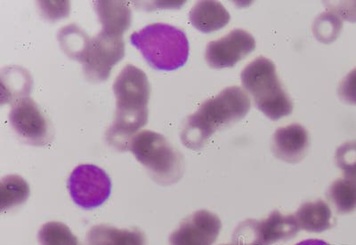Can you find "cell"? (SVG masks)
<instances>
[{
  "label": "cell",
  "instance_id": "cell-27",
  "mask_svg": "<svg viewBox=\"0 0 356 245\" xmlns=\"http://www.w3.org/2000/svg\"><path fill=\"white\" fill-rule=\"evenodd\" d=\"M296 245H330L328 243H326L325 241L320 240V239H307L300 242Z\"/></svg>",
  "mask_w": 356,
  "mask_h": 245
},
{
  "label": "cell",
  "instance_id": "cell-10",
  "mask_svg": "<svg viewBox=\"0 0 356 245\" xmlns=\"http://www.w3.org/2000/svg\"><path fill=\"white\" fill-rule=\"evenodd\" d=\"M256 49L255 38L248 31L235 28L207 46L205 59L212 69L232 68Z\"/></svg>",
  "mask_w": 356,
  "mask_h": 245
},
{
  "label": "cell",
  "instance_id": "cell-15",
  "mask_svg": "<svg viewBox=\"0 0 356 245\" xmlns=\"http://www.w3.org/2000/svg\"><path fill=\"white\" fill-rule=\"evenodd\" d=\"M86 244L146 245V237L144 232L138 228L120 229L101 224L89 229Z\"/></svg>",
  "mask_w": 356,
  "mask_h": 245
},
{
  "label": "cell",
  "instance_id": "cell-26",
  "mask_svg": "<svg viewBox=\"0 0 356 245\" xmlns=\"http://www.w3.org/2000/svg\"><path fill=\"white\" fill-rule=\"evenodd\" d=\"M326 6L332 10L330 12L338 15L339 18L348 22H356V1H338L335 4L329 2Z\"/></svg>",
  "mask_w": 356,
  "mask_h": 245
},
{
  "label": "cell",
  "instance_id": "cell-1",
  "mask_svg": "<svg viewBox=\"0 0 356 245\" xmlns=\"http://www.w3.org/2000/svg\"><path fill=\"white\" fill-rule=\"evenodd\" d=\"M113 93L115 119L106 133V140L117 151H127L133 137L148 122L150 83L142 69L129 65L118 75Z\"/></svg>",
  "mask_w": 356,
  "mask_h": 245
},
{
  "label": "cell",
  "instance_id": "cell-28",
  "mask_svg": "<svg viewBox=\"0 0 356 245\" xmlns=\"http://www.w3.org/2000/svg\"><path fill=\"white\" fill-rule=\"evenodd\" d=\"M220 245H234V244H220Z\"/></svg>",
  "mask_w": 356,
  "mask_h": 245
},
{
  "label": "cell",
  "instance_id": "cell-24",
  "mask_svg": "<svg viewBox=\"0 0 356 245\" xmlns=\"http://www.w3.org/2000/svg\"><path fill=\"white\" fill-rule=\"evenodd\" d=\"M338 93L340 99L346 103L356 105V68L340 82Z\"/></svg>",
  "mask_w": 356,
  "mask_h": 245
},
{
  "label": "cell",
  "instance_id": "cell-17",
  "mask_svg": "<svg viewBox=\"0 0 356 245\" xmlns=\"http://www.w3.org/2000/svg\"><path fill=\"white\" fill-rule=\"evenodd\" d=\"M327 199L339 214H349L356 210V179L339 178L330 186Z\"/></svg>",
  "mask_w": 356,
  "mask_h": 245
},
{
  "label": "cell",
  "instance_id": "cell-11",
  "mask_svg": "<svg viewBox=\"0 0 356 245\" xmlns=\"http://www.w3.org/2000/svg\"><path fill=\"white\" fill-rule=\"evenodd\" d=\"M218 215L200 210L184 219L170 237V245H213L220 233Z\"/></svg>",
  "mask_w": 356,
  "mask_h": 245
},
{
  "label": "cell",
  "instance_id": "cell-6",
  "mask_svg": "<svg viewBox=\"0 0 356 245\" xmlns=\"http://www.w3.org/2000/svg\"><path fill=\"white\" fill-rule=\"evenodd\" d=\"M300 229L295 215L282 214L275 210L262 221L249 219L241 222L232 240L234 245H271L291 240Z\"/></svg>",
  "mask_w": 356,
  "mask_h": 245
},
{
  "label": "cell",
  "instance_id": "cell-19",
  "mask_svg": "<svg viewBox=\"0 0 356 245\" xmlns=\"http://www.w3.org/2000/svg\"><path fill=\"white\" fill-rule=\"evenodd\" d=\"M90 38L75 24L63 28L58 33L61 49L70 58L81 62L83 59Z\"/></svg>",
  "mask_w": 356,
  "mask_h": 245
},
{
  "label": "cell",
  "instance_id": "cell-14",
  "mask_svg": "<svg viewBox=\"0 0 356 245\" xmlns=\"http://www.w3.org/2000/svg\"><path fill=\"white\" fill-rule=\"evenodd\" d=\"M191 24L200 33H211L227 26L230 22L225 6L218 1H200L189 14Z\"/></svg>",
  "mask_w": 356,
  "mask_h": 245
},
{
  "label": "cell",
  "instance_id": "cell-12",
  "mask_svg": "<svg viewBox=\"0 0 356 245\" xmlns=\"http://www.w3.org/2000/svg\"><path fill=\"white\" fill-rule=\"evenodd\" d=\"M309 133L298 124L276 130L272 140V151L276 158L289 164L300 163L309 149Z\"/></svg>",
  "mask_w": 356,
  "mask_h": 245
},
{
  "label": "cell",
  "instance_id": "cell-22",
  "mask_svg": "<svg viewBox=\"0 0 356 245\" xmlns=\"http://www.w3.org/2000/svg\"><path fill=\"white\" fill-rule=\"evenodd\" d=\"M342 20L333 12H324L314 21L313 31L317 40L325 44L332 43L339 37Z\"/></svg>",
  "mask_w": 356,
  "mask_h": 245
},
{
  "label": "cell",
  "instance_id": "cell-25",
  "mask_svg": "<svg viewBox=\"0 0 356 245\" xmlns=\"http://www.w3.org/2000/svg\"><path fill=\"white\" fill-rule=\"evenodd\" d=\"M40 3V10L44 17L50 21H56L68 17L70 4L67 1H44Z\"/></svg>",
  "mask_w": 356,
  "mask_h": 245
},
{
  "label": "cell",
  "instance_id": "cell-13",
  "mask_svg": "<svg viewBox=\"0 0 356 245\" xmlns=\"http://www.w3.org/2000/svg\"><path fill=\"white\" fill-rule=\"evenodd\" d=\"M95 12L99 18L102 33L122 37L132 21L129 6L124 1H95Z\"/></svg>",
  "mask_w": 356,
  "mask_h": 245
},
{
  "label": "cell",
  "instance_id": "cell-3",
  "mask_svg": "<svg viewBox=\"0 0 356 245\" xmlns=\"http://www.w3.org/2000/svg\"><path fill=\"white\" fill-rule=\"evenodd\" d=\"M130 42L146 62L158 71H176L189 57V41L182 30L167 24L147 25L134 33Z\"/></svg>",
  "mask_w": 356,
  "mask_h": 245
},
{
  "label": "cell",
  "instance_id": "cell-9",
  "mask_svg": "<svg viewBox=\"0 0 356 245\" xmlns=\"http://www.w3.org/2000/svg\"><path fill=\"white\" fill-rule=\"evenodd\" d=\"M9 121L17 135L37 147L49 145L52 139L49 121L33 99L22 98L13 103Z\"/></svg>",
  "mask_w": 356,
  "mask_h": 245
},
{
  "label": "cell",
  "instance_id": "cell-20",
  "mask_svg": "<svg viewBox=\"0 0 356 245\" xmlns=\"http://www.w3.org/2000/svg\"><path fill=\"white\" fill-rule=\"evenodd\" d=\"M5 71L6 74L2 71V85L6 84V85H2V89L3 90L8 89L6 94L8 103L12 100L15 103L22 98L28 97L33 85L30 73L17 67L6 69Z\"/></svg>",
  "mask_w": 356,
  "mask_h": 245
},
{
  "label": "cell",
  "instance_id": "cell-18",
  "mask_svg": "<svg viewBox=\"0 0 356 245\" xmlns=\"http://www.w3.org/2000/svg\"><path fill=\"white\" fill-rule=\"evenodd\" d=\"M30 193L27 181L19 175L11 174L3 178L0 184L1 211L5 212L26 202Z\"/></svg>",
  "mask_w": 356,
  "mask_h": 245
},
{
  "label": "cell",
  "instance_id": "cell-8",
  "mask_svg": "<svg viewBox=\"0 0 356 245\" xmlns=\"http://www.w3.org/2000/svg\"><path fill=\"white\" fill-rule=\"evenodd\" d=\"M125 56L123 37L104 33L90 38L81 60L86 78L92 82L107 81L111 69Z\"/></svg>",
  "mask_w": 356,
  "mask_h": 245
},
{
  "label": "cell",
  "instance_id": "cell-5",
  "mask_svg": "<svg viewBox=\"0 0 356 245\" xmlns=\"http://www.w3.org/2000/svg\"><path fill=\"white\" fill-rule=\"evenodd\" d=\"M241 79L257 109L270 119L279 120L292 113L293 104L282 87L271 60L266 57L254 60L241 71Z\"/></svg>",
  "mask_w": 356,
  "mask_h": 245
},
{
  "label": "cell",
  "instance_id": "cell-23",
  "mask_svg": "<svg viewBox=\"0 0 356 245\" xmlns=\"http://www.w3.org/2000/svg\"><path fill=\"white\" fill-rule=\"evenodd\" d=\"M337 167L346 178L356 179V141L345 142L337 149Z\"/></svg>",
  "mask_w": 356,
  "mask_h": 245
},
{
  "label": "cell",
  "instance_id": "cell-4",
  "mask_svg": "<svg viewBox=\"0 0 356 245\" xmlns=\"http://www.w3.org/2000/svg\"><path fill=\"white\" fill-rule=\"evenodd\" d=\"M129 151L156 183L171 186L182 179L183 155L160 133L148 130L136 133L130 142Z\"/></svg>",
  "mask_w": 356,
  "mask_h": 245
},
{
  "label": "cell",
  "instance_id": "cell-7",
  "mask_svg": "<svg viewBox=\"0 0 356 245\" xmlns=\"http://www.w3.org/2000/svg\"><path fill=\"white\" fill-rule=\"evenodd\" d=\"M68 189L75 205L84 210H93L109 199L111 180L106 171L97 165L81 164L70 175Z\"/></svg>",
  "mask_w": 356,
  "mask_h": 245
},
{
  "label": "cell",
  "instance_id": "cell-21",
  "mask_svg": "<svg viewBox=\"0 0 356 245\" xmlns=\"http://www.w3.org/2000/svg\"><path fill=\"white\" fill-rule=\"evenodd\" d=\"M40 245H81L68 226L51 221L44 224L38 233Z\"/></svg>",
  "mask_w": 356,
  "mask_h": 245
},
{
  "label": "cell",
  "instance_id": "cell-16",
  "mask_svg": "<svg viewBox=\"0 0 356 245\" xmlns=\"http://www.w3.org/2000/svg\"><path fill=\"white\" fill-rule=\"evenodd\" d=\"M295 217L300 228L310 233H322L335 224L332 210L323 200L305 203L298 209Z\"/></svg>",
  "mask_w": 356,
  "mask_h": 245
},
{
  "label": "cell",
  "instance_id": "cell-2",
  "mask_svg": "<svg viewBox=\"0 0 356 245\" xmlns=\"http://www.w3.org/2000/svg\"><path fill=\"white\" fill-rule=\"evenodd\" d=\"M250 110V100L243 90L237 87L225 88L188 117L181 141L186 148L199 151L216 132L243 119Z\"/></svg>",
  "mask_w": 356,
  "mask_h": 245
}]
</instances>
